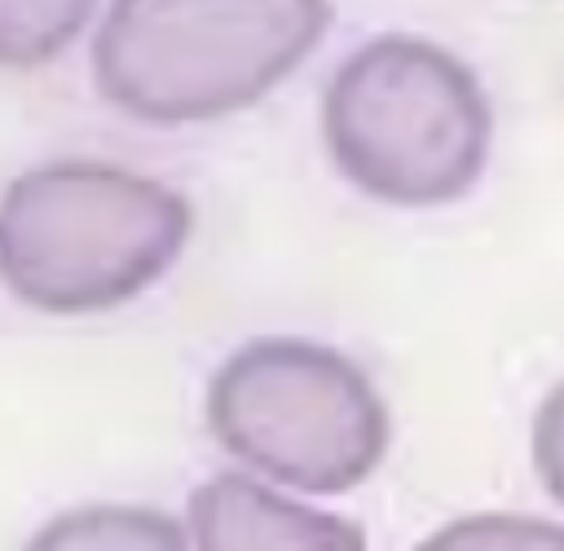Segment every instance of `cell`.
<instances>
[{"label":"cell","instance_id":"cell-1","mask_svg":"<svg viewBox=\"0 0 564 551\" xmlns=\"http://www.w3.org/2000/svg\"><path fill=\"white\" fill-rule=\"evenodd\" d=\"M194 207L106 159H48L0 190V287L48 317L115 313L181 260Z\"/></svg>","mask_w":564,"mask_h":551},{"label":"cell","instance_id":"cell-2","mask_svg":"<svg viewBox=\"0 0 564 551\" xmlns=\"http://www.w3.org/2000/svg\"><path fill=\"white\" fill-rule=\"evenodd\" d=\"M330 0H110L88 48L93 88L150 128L260 106L330 35Z\"/></svg>","mask_w":564,"mask_h":551},{"label":"cell","instance_id":"cell-3","mask_svg":"<svg viewBox=\"0 0 564 551\" xmlns=\"http://www.w3.org/2000/svg\"><path fill=\"white\" fill-rule=\"evenodd\" d=\"M322 145L330 168L383 207H449L489 168L494 106L458 53L388 31L357 44L326 79Z\"/></svg>","mask_w":564,"mask_h":551},{"label":"cell","instance_id":"cell-4","mask_svg":"<svg viewBox=\"0 0 564 551\" xmlns=\"http://www.w3.org/2000/svg\"><path fill=\"white\" fill-rule=\"evenodd\" d=\"M207 432L278 489L348 494L388 458L392 414L348 353L304 335H256L212 370Z\"/></svg>","mask_w":564,"mask_h":551},{"label":"cell","instance_id":"cell-5","mask_svg":"<svg viewBox=\"0 0 564 551\" xmlns=\"http://www.w3.org/2000/svg\"><path fill=\"white\" fill-rule=\"evenodd\" d=\"M185 516L189 551H366L357 520L295 503L251 472L207 476Z\"/></svg>","mask_w":564,"mask_h":551},{"label":"cell","instance_id":"cell-6","mask_svg":"<svg viewBox=\"0 0 564 551\" xmlns=\"http://www.w3.org/2000/svg\"><path fill=\"white\" fill-rule=\"evenodd\" d=\"M22 551H189V529L141 503H88L48 516Z\"/></svg>","mask_w":564,"mask_h":551},{"label":"cell","instance_id":"cell-7","mask_svg":"<svg viewBox=\"0 0 564 551\" xmlns=\"http://www.w3.org/2000/svg\"><path fill=\"white\" fill-rule=\"evenodd\" d=\"M101 0H0V71H35L62 57Z\"/></svg>","mask_w":564,"mask_h":551},{"label":"cell","instance_id":"cell-8","mask_svg":"<svg viewBox=\"0 0 564 551\" xmlns=\"http://www.w3.org/2000/svg\"><path fill=\"white\" fill-rule=\"evenodd\" d=\"M414 551H564V525L520 511H476L441 525Z\"/></svg>","mask_w":564,"mask_h":551},{"label":"cell","instance_id":"cell-9","mask_svg":"<svg viewBox=\"0 0 564 551\" xmlns=\"http://www.w3.org/2000/svg\"><path fill=\"white\" fill-rule=\"evenodd\" d=\"M529 454H533V472H538L542 489L551 494V503L564 507V379L542 397V406L533 414Z\"/></svg>","mask_w":564,"mask_h":551}]
</instances>
